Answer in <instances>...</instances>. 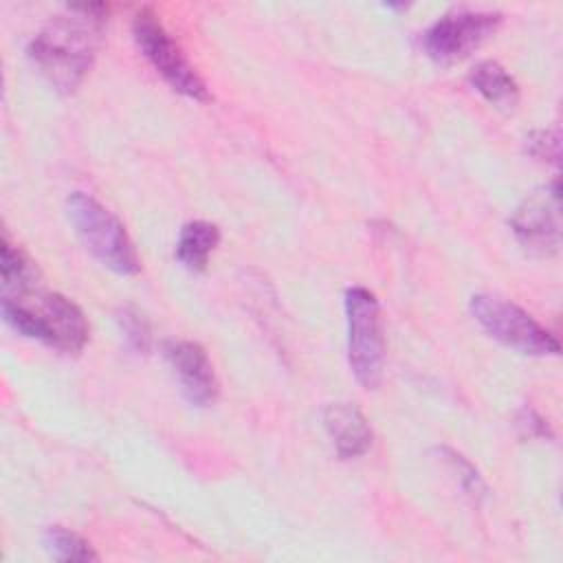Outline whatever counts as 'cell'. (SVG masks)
I'll return each mask as SVG.
<instances>
[{
  "mask_svg": "<svg viewBox=\"0 0 563 563\" xmlns=\"http://www.w3.org/2000/svg\"><path fill=\"white\" fill-rule=\"evenodd\" d=\"M2 317L20 334L37 339L59 352L75 354L88 343V321L81 308L59 292L37 288L4 295Z\"/></svg>",
  "mask_w": 563,
  "mask_h": 563,
  "instance_id": "cell-2",
  "label": "cell"
},
{
  "mask_svg": "<svg viewBox=\"0 0 563 563\" xmlns=\"http://www.w3.org/2000/svg\"><path fill=\"white\" fill-rule=\"evenodd\" d=\"M117 323L128 347H132L134 352H145L150 347L152 332L145 317L136 308H121L117 314Z\"/></svg>",
  "mask_w": 563,
  "mask_h": 563,
  "instance_id": "cell-16",
  "label": "cell"
},
{
  "mask_svg": "<svg viewBox=\"0 0 563 563\" xmlns=\"http://www.w3.org/2000/svg\"><path fill=\"white\" fill-rule=\"evenodd\" d=\"M559 202L556 187L548 196L545 191L526 198L510 218V229L517 242L532 255H552L561 242L559 229Z\"/></svg>",
  "mask_w": 563,
  "mask_h": 563,
  "instance_id": "cell-8",
  "label": "cell"
},
{
  "mask_svg": "<svg viewBox=\"0 0 563 563\" xmlns=\"http://www.w3.org/2000/svg\"><path fill=\"white\" fill-rule=\"evenodd\" d=\"M323 427L341 460H354L369 451L372 429L365 416L350 402H332L323 409Z\"/></svg>",
  "mask_w": 563,
  "mask_h": 563,
  "instance_id": "cell-10",
  "label": "cell"
},
{
  "mask_svg": "<svg viewBox=\"0 0 563 563\" xmlns=\"http://www.w3.org/2000/svg\"><path fill=\"white\" fill-rule=\"evenodd\" d=\"M438 453H440L442 462L446 464L449 473L457 479V484L464 490V495H468L471 499L479 501L486 495V484H484L482 475L477 473V468L464 455L455 453L453 449L442 446V449H438Z\"/></svg>",
  "mask_w": 563,
  "mask_h": 563,
  "instance_id": "cell-15",
  "label": "cell"
},
{
  "mask_svg": "<svg viewBox=\"0 0 563 563\" xmlns=\"http://www.w3.org/2000/svg\"><path fill=\"white\" fill-rule=\"evenodd\" d=\"M517 427L523 438H543L550 433L548 422L532 409H521V413L517 418Z\"/></svg>",
  "mask_w": 563,
  "mask_h": 563,
  "instance_id": "cell-18",
  "label": "cell"
},
{
  "mask_svg": "<svg viewBox=\"0 0 563 563\" xmlns=\"http://www.w3.org/2000/svg\"><path fill=\"white\" fill-rule=\"evenodd\" d=\"M347 319V363L365 389H376L385 369L383 319L376 295L369 288L352 286L345 290Z\"/></svg>",
  "mask_w": 563,
  "mask_h": 563,
  "instance_id": "cell-4",
  "label": "cell"
},
{
  "mask_svg": "<svg viewBox=\"0 0 563 563\" xmlns=\"http://www.w3.org/2000/svg\"><path fill=\"white\" fill-rule=\"evenodd\" d=\"M106 15V4H73L66 13L51 18L29 42V59L59 92H73L84 81L95 62Z\"/></svg>",
  "mask_w": 563,
  "mask_h": 563,
  "instance_id": "cell-1",
  "label": "cell"
},
{
  "mask_svg": "<svg viewBox=\"0 0 563 563\" xmlns=\"http://www.w3.org/2000/svg\"><path fill=\"white\" fill-rule=\"evenodd\" d=\"M501 15L479 9H457L438 18L422 35V46L427 55L440 64H451L455 59L473 53L486 37L495 33Z\"/></svg>",
  "mask_w": 563,
  "mask_h": 563,
  "instance_id": "cell-7",
  "label": "cell"
},
{
  "mask_svg": "<svg viewBox=\"0 0 563 563\" xmlns=\"http://www.w3.org/2000/svg\"><path fill=\"white\" fill-rule=\"evenodd\" d=\"M44 548L55 561H97L99 554L92 550V545L79 537L77 532L64 528V526H51L46 528Z\"/></svg>",
  "mask_w": 563,
  "mask_h": 563,
  "instance_id": "cell-14",
  "label": "cell"
},
{
  "mask_svg": "<svg viewBox=\"0 0 563 563\" xmlns=\"http://www.w3.org/2000/svg\"><path fill=\"white\" fill-rule=\"evenodd\" d=\"M0 275H2L4 295H15V292L37 288L40 275L35 264L7 238H2V249H0Z\"/></svg>",
  "mask_w": 563,
  "mask_h": 563,
  "instance_id": "cell-13",
  "label": "cell"
},
{
  "mask_svg": "<svg viewBox=\"0 0 563 563\" xmlns=\"http://www.w3.org/2000/svg\"><path fill=\"white\" fill-rule=\"evenodd\" d=\"M471 86L497 108H515L519 101V86L512 75L495 59H482L471 68Z\"/></svg>",
  "mask_w": 563,
  "mask_h": 563,
  "instance_id": "cell-11",
  "label": "cell"
},
{
  "mask_svg": "<svg viewBox=\"0 0 563 563\" xmlns=\"http://www.w3.org/2000/svg\"><path fill=\"white\" fill-rule=\"evenodd\" d=\"M132 35L143 57L154 70L180 95L194 101H207L209 90L200 75L194 70L180 46L165 31L152 9H141L132 20Z\"/></svg>",
  "mask_w": 563,
  "mask_h": 563,
  "instance_id": "cell-6",
  "label": "cell"
},
{
  "mask_svg": "<svg viewBox=\"0 0 563 563\" xmlns=\"http://www.w3.org/2000/svg\"><path fill=\"white\" fill-rule=\"evenodd\" d=\"M526 141H528L530 154H534L539 158H552V161L559 158V136L554 132L541 130V132L530 134Z\"/></svg>",
  "mask_w": 563,
  "mask_h": 563,
  "instance_id": "cell-17",
  "label": "cell"
},
{
  "mask_svg": "<svg viewBox=\"0 0 563 563\" xmlns=\"http://www.w3.org/2000/svg\"><path fill=\"white\" fill-rule=\"evenodd\" d=\"M163 352L169 367L178 376L183 396L191 405L207 407L218 398L220 385L202 345L194 341H167Z\"/></svg>",
  "mask_w": 563,
  "mask_h": 563,
  "instance_id": "cell-9",
  "label": "cell"
},
{
  "mask_svg": "<svg viewBox=\"0 0 563 563\" xmlns=\"http://www.w3.org/2000/svg\"><path fill=\"white\" fill-rule=\"evenodd\" d=\"M471 314L488 336L530 356L559 354V341L517 303L495 295H473Z\"/></svg>",
  "mask_w": 563,
  "mask_h": 563,
  "instance_id": "cell-5",
  "label": "cell"
},
{
  "mask_svg": "<svg viewBox=\"0 0 563 563\" xmlns=\"http://www.w3.org/2000/svg\"><path fill=\"white\" fill-rule=\"evenodd\" d=\"M220 242V231L207 220L187 222L180 229L176 242V260L191 273H202L209 264V255Z\"/></svg>",
  "mask_w": 563,
  "mask_h": 563,
  "instance_id": "cell-12",
  "label": "cell"
},
{
  "mask_svg": "<svg viewBox=\"0 0 563 563\" xmlns=\"http://www.w3.org/2000/svg\"><path fill=\"white\" fill-rule=\"evenodd\" d=\"M66 209L75 233L97 262L119 275H136L141 271L136 249L123 222L110 209L84 191H73Z\"/></svg>",
  "mask_w": 563,
  "mask_h": 563,
  "instance_id": "cell-3",
  "label": "cell"
}]
</instances>
